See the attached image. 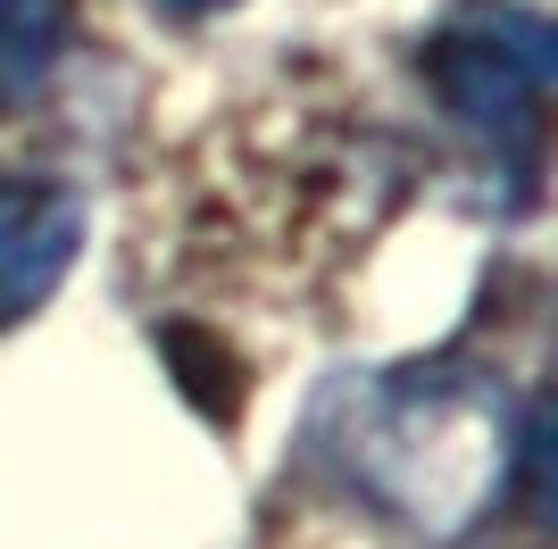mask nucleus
Segmentation results:
<instances>
[{"label": "nucleus", "instance_id": "nucleus-2", "mask_svg": "<svg viewBox=\"0 0 558 549\" xmlns=\"http://www.w3.org/2000/svg\"><path fill=\"white\" fill-rule=\"evenodd\" d=\"M417 75L459 134H475L517 175H534L542 117H550V84H558V34L542 9H525V0H450L417 34Z\"/></svg>", "mask_w": 558, "mask_h": 549}, {"label": "nucleus", "instance_id": "nucleus-1", "mask_svg": "<svg viewBox=\"0 0 558 549\" xmlns=\"http://www.w3.org/2000/svg\"><path fill=\"white\" fill-rule=\"evenodd\" d=\"M525 416L534 400L475 358L350 366L308 400L301 457L400 541L459 549L509 508Z\"/></svg>", "mask_w": 558, "mask_h": 549}, {"label": "nucleus", "instance_id": "nucleus-4", "mask_svg": "<svg viewBox=\"0 0 558 549\" xmlns=\"http://www.w3.org/2000/svg\"><path fill=\"white\" fill-rule=\"evenodd\" d=\"M84 0H0V117H25L75 50Z\"/></svg>", "mask_w": 558, "mask_h": 549}, {"label": "nucleus", "instance_id": "nucleus-5", "mask_svg": "<svg viewBox=\"0 0 558 549\" xmlns=\"http://www.w3.org/2000/svg\"><path fill=\"white\" fill-rule=\"evenodd\" d=\"M175 17H217V9H233V0H167Z\"/></svg>", "mask_w": 558, "mask_h": 549}, {"label": "nucleus", "instance_id": "nucleus-3", "mask_svg": "<svg viewBox=\"0 0 558 549\" xmlns=\"http://www.w3.org/2000/svg\"><path fill=\"white\" fill-rule=\"evenodd\" d=\"M84 251V192L59 175H0V333L25 325Z\"/></svg>", "mask_w": 558, "mask_h": 549}]
</instances>
